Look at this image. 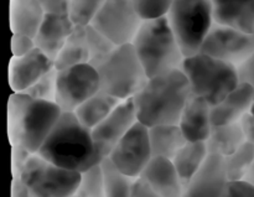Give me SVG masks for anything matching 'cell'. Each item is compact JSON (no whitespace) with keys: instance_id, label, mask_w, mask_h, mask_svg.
<instances>
[{"instance_id":"1","label":"cell","mask_w":254,"mask_h":197,"mask_svg":"<svg viewBox=\"0 0 254 197\" xmlns=\"http://www.w3.org/2000/svg\"><path fill=\"white\" fill-rule=\"evenodd\" d=\"M37 154L61 168L81 174L106 159L97 150L91 129L69 112H64Z\"/></svg>"},{"instance_id":"2","label":"cell","mask_w":254,"mask_h":197,"mask_svg":"<svg viewBox=\"0 0 254 197\" xmlns=\"http://www.w3.org/2000/svg\"><path fill=\"white\" fill-rule=\"evenodd\" d=\"M190 96L191 87L183 69L149 78L133 98L138 122L148 128L179 124Z\"/></svg>"},{"instance_id":"3","label":"cell","mask_w":254,"mask_h":197,"mask_svg":"<svg viewBox=\"0 0 254 197\" xmlns=\"http://www.w3.org/2000/svg\"><path fill=\"white\" fill-rule=\"evenodd\" d=\"M64 111L56 102L37 101L12 92L7 102V134L11 145L37 154L54 131Z\"/></svg>"},{"instance_id":"4","label":"cell","mask_w":254,"mask_h":197,"mask_svg":"<svg viewBox=\"0 0 254 197\" xmlns=\"http://www.w3.org/2000/svg\"><path fill=\"white\" fill-rule=\"evenodd\" d=\"M133 46L149 78L181 69L186 59L166 16L144 20Z\"/></svg>"},{"instance_id":"5","label":"cell","mask_w":254,"mask_h":197,"mask_svg":"<svg viewBox=\"0 0 254 197\" xmlns=\"http://www.w3.org/2000/svg\"><path fill=\"white\" fill-rule=\"evenodd\" d=\"M181 69L188 77L191 93L206 99L212 107L240 84L237 67L201 52L186 57Z\"/></svg>"},{"instance_id":"6","label":"cell","mask_w":254,"mask_h":197,"mask_svg":"<svg viewBox=\"0 0 254 197\" xmlns=\"http://www.w3.org/2000/svg\"><path fill=\"white\" fill-rule=\"evenodd\" d=\"M166 17L184 56L200 54L215 24L212 0H175Z\"/></svg>"},{"instance_id":"7","label":"cell","mask_w":254,"mask_h":197,"mask_svg":"<svg viewBox=\"0 0 254 197\" xmlns=\"http://www.w3.org/2000/svg\"><path fill=\"white\" fill-rule=\"evenodd\" d=\"M97 71L102 91L121 101L134 98L149 81L133 44L117 47Z\"/></svg>"},{"instance_id":"8","label":"cell","mask_w":254,"mask_h":197,"mask_svg":"<svg viewBox=\"0 0 254 197\" xmlns=\"http://www.w3.org/2000/svg\"><path fill=\"white\" fill-rule=\"evenodd\" d=\"M20 179L26 185L30 197H71L76 195L82 174L32 154Z\"/></svg>"},{"instance_id":"9","label":"cell","mask_w":254,"mask_h":197,"mask_svg":"<svg viewBox=\"0 0 254 197\" xmlns=\"http://www.w3.org/2000/svg\"><path fill=\"white\" fill-rule=\"evenodd\" d=\"M143 22L133 0H107L91 25L116 46H123L133 44Z\"/></svg>"},{"instance_id":"10","label":"cell","mask_w":254,"mask_h":197,"mask_svg":"<svg viewBox=\"0 0 254 197\" xmlns=\"http://www.w3.org/2000/svg\"><path fill=\"white\" fill-rule=\"evenodd\" d=\"M99 91V74L92 65H77L59 71L56 103L64 112L73 113L81 104Z\"/></svg>"},{"instance_id":"11","label":"cell","mask_w":254,"mask_h":197,"mask_svg":"<svg viewBox=\"0 0 254 197\" xmlns=\"http://www.w3.org/2000/svg\"><path fill=\"white\" fill-rule=\"evenodd\" d=\"M108 158L126 175L133 179L140 178L154 158L148 127L136 122L133 128L117 144Z\"/></svg>"},{"instance_id":"12","label":"cell","mask_w":254,"mask_h":197,"mask_svg":"<svg viewBox=\"0 0 254 197\" xmlns=\"http://www.w3.org/2000/svg\"><path fill=\"white\" fill-rule=\"evenodd\" d=\"M200 52L238 67L254 54V34L215 22Z\"/></svg>"},{"instance_id":"13","label":"cell","mask_w":254,"mask_h":197,"mask_svg":"<svg viewBox=\"0 0 254 197\" xmlns=\"http://www.w3.org/2000/svg\"><path fill=\"white\" fill-rule=\"evenodd\" d=\"M136 122L138 116L134 99L128 98L122 101L103 122L92 129V136L99 154L103 158H108L117 144L133 128Z\"/></svg>"},{"instance_id":"14","label":"cell","mask_w":254,"mask_h":197,"mask_svg":"<svg viewBox=\"0 0 254 197\" xmlns=\"http://www.w3.org/2000/svg\"><path fill=\"white\" fill-rule=\"evenodd\" d=\"M228 181L225 156L210 153L200 170L185 185L184 197H222Z\"/></svg>"},{"instance_id":"15","label":"cell","mask_w":254,"mask_h":197,"mask_svg":"<svg viewBox=\"0 0 254 197\" xmlns=\"http://www.w3.org/2000/svg\"><path fill=\"white\" fill-rule=\"evenodd\" d=\"M52 68L55 61L37 47L25 56H12L9 62L10 88L15 93H22Z\"/></svg>"},{"instance_id":"16","label":"cell","mask_w":254,"mask_h":197,"mask_svg":"<svg viewBox=\"0 0 254 197\" xmlns=\"http://www.w3.org/2000/svg\"><path fill=\"white\" fill-rule=\"evenodd\" d=\"M74 27L68 15L46 14L34 37L36 47L55 61Z\"/></svg>"},{"instance_id":"17","label":"cell","mask_w":254,"mask_h":197,"mask_svg":"<svg viewBox=\"0 0 254 197\" xmlns=\"http://www.w3.org/2000/svg\"><path fill=\"white\" fill-rule=\"evenodd\" d=\"M211 111L212 106L206 99L191 93L179 122V127L183 131L186 140H207L213 127Z\"/></svg>"},{"instance_id":"18","label":"cell","mask_w":254,"mask_h":197,"mask_svg":"<svg viewBox=\"0 0 254 197\" xmlns=\"http://www.w3.org/2000/svg\"><path fill=\"white\" fill-rule=\"evenodd\" d=\"M140 178L163 197H184L185 185L170 159L153 158Z\"/></svg>"},{"instance_id":"19","label":"cell","mask_w":254,"mask_h":197,"mask_svg":"<svg viewBox=\"0 0 254 197\" xmlns=\"http://www.w3.org/2000/svg\"><path fill=\"white\" fill-rule=\"evenodd\" d=\"M254 104V91L247 83L240 82L237 87L218 104L212 107L211 119L213 126L238 123L251 113Z\"/></svg>"},{"instance_id":"20","label":"cell","mask_w":254,"mask_h":197,"mask_svg":"<svg viewBox=\"0 0 254 197\" xmlns=\"http://www.w3.org/2000/svg\"><path fill=\"white\" fill-rule=\"evenodd\" d=\"M216 24L254 34V0H212Z\"/></svg>"},{"instance_id":"21","label":"cell","mask_w":254,"mask_h":197,"mask_svg":"<svg viewBox=\"0 0 254 197\" xmlns=\"http://www.w3.org/2000/svg\"><path fill=\"white\" fill-rule=\"evenodd\" d=\"M46 11L37 0H10L9 22L12 34L35 37Z\"/></svg>"},{"instance_id":"22","label":"cell","mask_w":254,"mask_h":197,"mask_svg":"<svg viewBox=\"0 0 254 197\" xmlns=\"http://www.w3.org/2000/svg\"><path fill=\"white\" fill-rule=\"evenodd\" d=\"M153 156L173 160L186 144V138L179 124H163L149 128Z\"/></svg>"},{"instance_id":"23","label":"cell","mask_w":254,"mask_h":197,"mask_svg":"<svg viewBox=\"0 0 254 197\" xmlns=\"http://www.w3.org/2000/svg\"><path fill=\"white\" fill-rule=\"evenodd\" d=\"M121 102V99L116 98L101 89L94 96L87 99L83 104H81L73 113L84 127L92 131L101 122H103Z\"/></svg>"},{"instance_id":"24","label":"cell","mask_w":254,"mask_h":197,"mask_svg":"<svg viewBox=\"0 0 254 197\" xmlns=\"http://www.w3.org/2000/svg\"><path fill=\"white\" fill-rule=\"evenodd\" d=\"M246 143L245 131L241 122L223 126H213L210 136L206 140L208 153L228 156Z\"/></svg>"},{"instance_id":"25","label":"cell","mask_w":254,"mask_h":197,"mask_svg":"<svg viewBox=\"0 0 254 197\" xmlns=\"http://www.w3.org/2000/svg\"><path fill=\"white\" fill-rule=\"evenodd\" d=\"M83 64H89L87 30L86 26H76L55 60V67L60 71Z\"/></svg>"},{"instance_id":"26","label":"cell","mask_w":254,"mask_h":197,"mask_svg":"<svg viewBox=\"0 0 254 197\" xmlns=\"http://www.w3.org/2000/svg\"><path fill=\"white\" fill-rule=\"evenodd\" d=\"M208 149L206 141H186L180 149L173 163L183 180L184 185L192 179V176L200 170L208 156Z\"/></svg>"},{"instance_id":"27","label":"cell","mask_w":254,"mask_h":197,"mask_svg":"<svg viewBox=\"0 0 254 197\" xmlns=\"http://www.w3.org/2000/svg\"><path fill=\"white\" fill-rule=\"evenodd\" d=\"M103 183L107 197H130L136 179L122 173L111 159L106 158L101 163Z\"/></svg>"},{"instance_id":"28","label":"cell","mask_w":254,"mask_h":197,"mask_svg":"<svg viewBox=\"0 0 254 197\" xmlns=\"http://www.w3.org/2000/svg\"><path fill=\"white\" fill-rule=\"evenodd\" d=\"M226 169L230 181L245 180L254 161V146L246 141L238 150L226 156Z\"/></svg>"},{"instance_id":"29","label":"cell","mask_w":254,"mask_h":197,"mask_svg":"<svg viewBox=\"0 0 254 197\" xmlns=\"http://www.w3.org/2000/svg\"><path fill=\"white\" fill-rule=\"evenodd\" d=\"M86 30L89 49V65L97 68L113 54L118 46H116L108 37L101 34L92 25L86 26Z\"/></svg>"},{"instance_id":"30","label":"cell","mask_w":254,"mask_h":197,"mask_svg":"<svg viewBox=\"0 0 254 197\" xmlns=\"http://www.w3.org/2000/svg\"><path fill=\"white\" fill-rule=\"evenodd\" d=\"M107 0H69L68 16L76 26H88Z\"/></svg>"},{"instance_id":"31","label":"cell","mask_w":254,"mask_h":197,"mask_svg":"<svg viewBox=\"0 0 254 197\" xmlns=\"http://www.w3.org/2000/svg\"><path fill=\"white\" fill-rule=\"evenodd\" d=\"M57 76H59V71L55 67L46 74H44L41 78L37 79L32 86H30L22 93L27 94L32 99H37V101L56 102Z\"/></svg>"},{"instance_id":"32","label":"cell","mask_w":254,"mask_h":197,"mask_svg":"<svg viewBox=\"0 0 254 197\" xmlns=\"http://www.w3.org/2000/svg\"><path fill=\"white\" fill-rule=\"evenodd\" d=\"M76 195L78 197H107L101 164L82 173Z\"/></svg>"},{"instance_id":"33","label":"cell","mask_w":254,"mask_h":197,"mask_svg":"<svg viewBox=\"0 0 254 197\" xmlns=\"http://www.w3.org/2000/svg\"><path fill=\"white\" fill-rule=\"evenodd\" d=\"M174 1L175 0H133V4L144 20H150L166 16Z\"/></svg>"},{"instance_id":"34","label":"cell","mask_w":254,"mask_h":197,"mask_svg":"<svg viewBox=\"0 0 254 197\" xmlns=\"http://www.w3.org/2000/svg\"><path fill=\"white\" fill-rule=\"evenodd\" d=\"M11 168H12V178H20L25 165L30 156L32 155L27 149L17 144V145H11Z\"/></svg>"},{"instance_id":"35","label":"cell","mask_w":254,"mask_h":197,"mask_svg":"<svg viewBox=\"0 0 254 197\" xmlns=\"http://www.w3.org/2000/svg\"><path fill=\"white\" fill-rule=\"evenodd\" d=\"M36 49L34 37L26 36V35L12 34L11 37V52L14 57L25 56L30 54L32 50Z\"/></svg>"},{"instance_id":"36","label":"cell","mask_w":254,"mask_h":197,"mask_svg":"<svg viewBox=\"0 0 254 197\" xmlns=\"http://www.w3.org/2000/svg\"><path fill=\"white\" fill-rule=\"evenodd\" d=\"M222 197H254V185L246 180L228 181Z\"/></svg>"},{"instance_id":"37","label":"cell","mask_w":254,"mask_h":197,"mask_svg":"<svg viewBox=\"0 0 254 197\" xmlns=\"http://www.w3.org/2000/svg\"><path fill=\"white\" fill-rule=\"evenodd\" d=\"M237 71L240 82L250 84L254 91V54L237 67Z\"/></svg>"},{"instance_id":"38","label":"cell","mask_w":254,"mask_h":197,"mask_svg":"<svg viewBox=\"0 0 254 197\" xmlns=\"http://www.w3.org/2000/svg\"><path fill=\"white\" fill-rule=\"evenodd\" d=\"M46 14L68 15L69 0H37Z\"/></svg>"},{"instance_id":"39","label":"cell","mask_w":254,"mask_h":197,"mask_svg":"<svg viewBox=\"0 0 254 197\" xmlns=\"http://www.w3.org/2000/svg\"><path fill=\"white\" fill-rule=\"evenodd\" d=\"M130 197H163L160 194L156 193L151 186H149V184H146L145 181L141 178H138L134 183L133 191H131Z\"/></svg>"},{"instance_id":"40","label":"cell","mask_w":254,"mask_h":197,"mask_svg":"<svg viewBox=\"0 0 254 197\" xmlns=\"http://www.w3.org/2000/svg\"><path fill=\"white\" fill-rule=\"evenodd\" d=\"M241 126H242L243 131H245L246 141L254 146V118L252 114H246V116L241 119Z\"/></svg>"},{"instance_id":"41","label":"cell","mask_w":254,"mask_h":197,"mask_svg":"<svg viewBox=\"0 0 254 197\" xmlns=\"http://www.w3.org/2000/svg\"><path fill=\"white\" fill-rule=\"evenodd\" d=\"M11 197H30L26 185L20 178H12L11 181Z\"/></svg>"},{"instance_id":"42","label":"cell","mask_w":254,"mask_h":197,"mask_svg":"<svg viewBox=\"0 0 254 197\" xmlns=\"http://www.w3.org/2000/svg\"><path fill=\"white\" fill-rule=\"evenodd\" d=\"M245 180L248 181L250 184H252V185H254V161H253L252 166L250 168V170H248V173H247V175H246Z\"/></svg>"},{"instance_id":"43","label":"cell","mask_w":254,"mask_h":197,"mask_svg":"<svg viewBox=\"0 0 254 197\" xmlns=\"http://www.w3.org/2000/svg\"><path fill=\"white\" fill-rule=\"evenodd\" d=\"M251 114H252V116H253V118H254V104H253L252 109H251Z\"/></svg>"},{"instance_id":"44","label":"cell","mask_w":254,"mask_h":197,"mask_svg":"<svg viewBox=\"0 0 254 197\" xmlns=\"http://www.w3.org/2000/svg\"><path fill=\"white\" fill-rule=\"evenodd\" d=\"M71 197H78L77 195H73V196H71Z\"/></svg>"}]
</instances>
